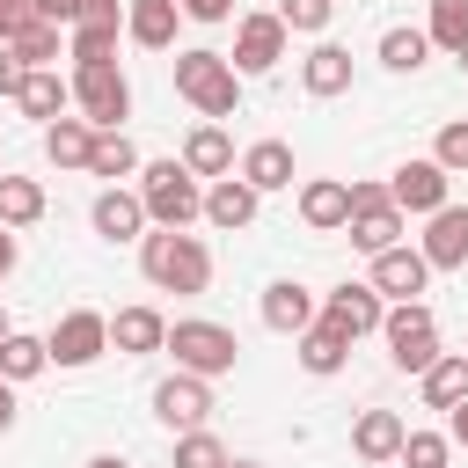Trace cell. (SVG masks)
<instances>
[{"label":"cell","instance_id":"31","mask_svg":"<svg viewBox=\"0 0 468 468\" xmlns=\"http://www.w3.org/2000/svg\"><path fill=\"white\" fill-rule=\"evenodd\" d=\"M7 44H15V58H22V66H58V58H66V29H58V22H44V15H37V22H22Z\"/></svg>","mask_w":468,"mask_h":468},{"label":"cell","instance_id":"38","mask_svg":"<svg viewBox=\"0 0 468 468\" xmlns=\"http://www.w3.org/2000/svg\"><path fill=\"white\" fill-rule=\"evenodd\" d=\"M176 468H227V446L197 424V431H176Z\"/></svg>","mask_w":468,"mask_h":468},{"label":"cell","instance_id":"25","mask_svg":"<svg viewBox=\"0 0 468 468\" xmlns=\"http://www.w3.org/2000/svg\"><path fill=\"white\" fill-rule=\"evenodd\" d=\"M183 168H190L197 183H205V176H234V139H227V132L205 117V124L183 139Z\"/></svg>","mask_w":468,"mask_h":468},{"label":"cell","instance_id":"15","mask_svg":"<svg viewBox=\"0 0 468 468\" xmlns=\"http://www.w3.org/2000/svg\"><path fill=\"white\" fill-rule=\"evenodd\" d=\"M314 314H322V292H307L300 278H271L263 285V329L300 336V329H314Z\"/></svg>","mask_w":468,"mask_h":468},{"label":"cell","instance_id":"2","mask_svg":"<svg viewBox=\"0 0 468 468\" xmlns=\"http://www.w3.org/2000/svg\"><path fill=\"white\" fill-rule=\"evenodd\" d=\"M176 95L197 110V117H234L241 110V73L227 66V51H176Z\"/></svg>","mask_w":468,"mask_h":468},{"label":"cell","instance_id":"20","mask_svg":"<svg viewBox=\"0 0 468 468\" xmlns=\"http://www.w3.org/2000/svg\"><path fill=\"white\" fill-rule=\"evenodd\" d=\"M161 344H168V322H161L154 307H117V314H110V351L146 358V351H161Z\"/></svg>","mask_w":468,"mask_h":468},{"label":"cell","instance_id":"50","mask_svg":"<svg viewBox=\"0 0 468 468\" xmlns=\"http://www.w3.org/2000/svg\"><path fill=\"white\" fill-rule=\"evenodd\" d=\"M453 58H461V73H468V44H461V51H453Z\"/></svg>","mask_w":468,"mask_h":468},{"label":"cell","instance_id":"41","mask_svg":"<svg viewBox=\"0 0 468 468\" xmlns=\"http://www.w3.org/2000/svg\"><path fill=\"white\" fill-rule=\"evenodd\" d=\"M183 7V22H227L234 15V0H176Z\"/></svg>","mask_w":468,"mask_h":468},{"label":"cell","instance_id":"45","mask_svg":"<svg viewBox=\"0 0 468 468\" xmlns=\"http://www.w3.org/2000/svg\"><path fill=\"white\" fill-rule=\"evenodd\" d=\"M446 439H453V446H468V395L446 410Z\"/></svg>","mask_w":468,"mask_h":468},{"label":"cell","instance_id":"34","mask_svg":"<svg viewBox=\"0 0 468 468\" xmlns=\"http://www.w3.org/2000/svg\"><path fill=\"white\" fill-rule=\"evenodd\" d=\"M431 58V37L424 29H380V66L388 73H417Z\"/></svg>","mask_w":468,"mask_h":468},{"label":"cell","instance_id":"13","mask_svg":"<svg viewBox=\"0 0 468 468\" xmlns=\"http://www.w3.org/2000/svg\"><path fill=\"white\" fill-rule=\"evenodd\" d=\"M424 263L431 271H468V205H439V212H424Z\"/></svg>","mask_w":468,"mask_h":468},{"label":"cell","instance_id":"30","mask_svg":"<svg viewBox=\"0 0 468 468\" xmlns=\"http://www.w3.org/2000/svg\"><path fill=\"white\" fill-rule=\"evenodd\" d=\"M44 219V183L0 168V227H37Z\"/></svg>","mask_w":468,"mask_h":468},{"label":"cell","instance_id":"32","mask_svg":"<svg viewBox=\"0 0 468 468\" xmlns=\"http://www.w3.org/2000/svg\"><path fill=\"white\" fill-rule=\"evenodd\" d=\"M117 37H124V22H73V29H66V58H73V66L117 58Z\"/></svg>","mask_w":468,"mask_h":468},{"label":"cell","instance_id":"5","mask_svg":"<svg viewBox=\"0 0 468 468\" xmlns=\"http://www.w3.org/2000/svg\"><path fill=\"white\" fill-rule=\"evenodd\" d=\"M66 88H73V110H80L95 132H124V117H132V80L117 73V58L73 66V73H66Z\"/></svg>","mask_w":468,"mask_h":468},{"label":"cell","instance_id":"7","mask_svg":"<svg viewBox=\"0 0 468 468\" xmlns=\"http://www.w3.org/2000/svg\"><path fill=\"white\" fill-rule=\"evenodd\" d=\"M344 234H351V249H366V256H380V249L402 241V212H395L388 183H351V219H344Z\"/></svg>","mask_w":468,"mask_h":468},{"label":"cell","instance_id":"35","mask_svg":"<svg viewBox=\"0 0 468 468\" xmlns=\"http://www.w3.org/2000/svg\"><path fill=\"white\" fill-rule=\"evenodd\" d=\"M271 15H278L292 37H322V29H329V15H336V0H278Z\"/></svg>","mask_w":468,"mask_h":468},{"label":"cell","instance_id":"48","mask_svg":"<svg viewBox=\"0 0 468 468\" xmlns=\"http://www.w3.org/2000/svg\"><path fill=\"white\" fill-rule=\"evenodd\" d=\"M88 468H132V461H117V453H95V461H88Z\"/></svg>","mask_w":468,"mask_h":468},{"label":"cell","instance_id":"19","mask_svg":"<svg viewBox=\"0 0 468 468\" xmlns=\"http://www.w3.org/2000/svg\"><path fill=\"white\" fill-rule=\"evenodd\" d=\"M256 212H263V197H256L241 176H212V190H205V219H212L219 234H241V227H256Z\"/></svg>","mask_w":468,"mask_h":468},{"label":"cell","instance_id":"8","mask_svg":"<svg viewBox=\"0 0 468 468\" xmlns=\"http://www.w3.org/2000/svg\"><path fill=\"white\" fill-rule=\"evenodd\" d=\"M44 351H51V366H95L102 351H110V314H95V307H66L58 322H51V336H44Z\"/></svg>","mask_w":468,"mask_h":468},{"label":"cell","instance_id":"11","mask_svg":"<svg viewBox=\"0 0 468 468\" xmlns=\"http://www.w3.org/2000/svg\"><path fill=\"white\" fill-rule=\"evenodd\" d=\"M285 37H292V29H285L278 15H241V22H234V58H227V66H234V73H271V66L285 58Z\"/></svg>","mask_w":468,"mask_h":468},{"label":"cell","instance_id":"46","mask_svg":"<svg viewBox=\"0 0 468 468\" xmlns=\"http://www.w3.org/2000/svg\"><path fill=\"white\" fill-rule=\"evenodd\" d=\"M15 256H22V249H15V227H0V278L15 271Z\"/></svg>","mask_w":468,"mask_h":468},{"label":"cell","instance_id":"47","mask_svg":"<svg viewBox=\"0 0 468 468\" xmlns=\"http://www.w3.org/2000/svg\"><path fill=\"white\" fill-rule=\"evenodd\" d=\"M15 424V380H0V431Z\"/></svg>","mask_w":468,"mask_h":468},{"label":"cell","instance_id":"16","mask_svg":"<svg viewBox=\"0 0 468 468\" xmlns=\"http://www.w3.org/2000/svg\"><path fill=\"white\" fill-rule=\"evenodd\" d=\"M88 219H95L102 241H139V234H146V205H139V190H124V183H102L95 205H88Z\"/></svg>","mask_w":468,"mask_h":468},{"label":"cell","instance_id":"14","mask_svg":"<svg viewBox=\"0 0 468 468\" xmlns=\"http://www.w3.org/2000/svg\"><path fill=\"white\" fill-rule=\"evenodd\" d=\"M446 183H453V176L424 154V161H402V168L388 176V197H395V212H439V205H446Z\"/></svg>","mask_w":468,"mask_h":468},{"label":"cell","instance_id":"9","mask_svg":"<svg viewBox=\"0 0 468 468\" xmlns=\"http://www.w3.org/2000/svg\"><path fill=\"white\" fill-rule=\"evenodd\" d=\"M380 314H388V300H380L366 278H344L336 292H322V314H314V322H322V329H336L344 344H358V336H373V329H380Z\"/></svg>","mask_w":468,"mask_h":468},{"label":"cell","instance_id":"27","mask_svg":"<svg viewBox=\"0 0 468 468\" xmlns=\"http://www.w3.org/2000/svg\"><path fill=\"white\" fill-rule=\"evenodd\" d=\"M417 380H424V410H453L468 395V351H439Z\"/></svg>","mask_w":468,"mask_h":468},{"label":"cell","instance_id":"17","mask_svg":"<svg viewBox=\"0 0 468 468\" xmlns=\"http://www.w3.org/2000/svg\"><path fill=\"white\" fill-rule=\"evenodd\" d=\"M234 176H241L256 197H271V190H292L300 168H292V146H285V139H256V146L234 161Z\"/></svg>","mask_w":468,"mask_h":468},{"label":"cell","instance_id":"23","mask_svg":"<svg viewBox=\"0 0 468 468\" xmlns=\"http://www.w3.org/2000/svg\"><path fill=\"white\" fill-rule=\"evenodd\" d=\"M300 88L322 95V102L344 95V88H351V51H344V44H314V51L300 58Z\"/></svg>","mask_w":468,"mask_h":468},{"label":"cell","instance_id":"51","mask_svg":"<svg viewBox=\"0 0 468 468\" xmlns=\"http://www.w3.org/2000/svg\"><path fill=\"white\" fill-rule=\"evenodd\" d=\"M7 329H15V322H7V307H0V336H7Z\"/></svg>","mask_w":468,"mask_h":468},{"label":"cell","instance_id":"22","mask_svg":"<svg viewBox=\"0 0 468 468\" xmlns=\"http://www.w3.org/2000/svg\"><path fill=\"white\" fill-rule=\"evenodd\" d=\"M176 22H183L176 0H124V37L146 44V51H168L176 44Z\"/></svg>","mask_w":468,"mask_h":468},{"label":"cell","instance_id":"24","mask_svg":"<svg viewBox=\"0 0 468 468\" xmlns=\"http://www.w3.org/2000/svg\"><path fill=\"white\" fill-rule=\"evenodd\" d=\"M88 154H95V124L88 117H51L44 124V161L51 168H88Z\"/></svg>","mask_w":468,"mask_h":468},{"label":"cell","instance_id":"18","mask_svg":"<svg viewBox=\"0 0 468 468\" xmlns=\"http://www.w3.org/2000/svg\"><path fill=\"white\" fill-rule=\"evenodd\" d=\"M344 219H351V183H336V176L300 183V227L307 234H344Z\"/></svg>","mask_w":468,"mask_h":468},{"label":"cell","instance_id":"28","mask_svg":"<svg viewBox=\"0 0 468 468\" xmlns=\"http://www.w3.org/2000/svg\"><path fill=\"white\" fill-rule=\"evenodd\" d=\"M292 344H300V351H292V358H300V373H314V380L344 373V358H351V344H344L336 329H322V322H314V329H300Z\"/></svg>","mask_w":468,"mask_h":468},{"label":"cell","instance_id":"42","mask_svg":"<svg viewBox=\"0 0 468 468\" xmlns=\"http://www.w3.org/2000/svg\"><path fill=\"white\" fill-rule=\"evenodd\" d=\"M22 22H37V0H0V44H7Z\"/></svg>","mask_w":468,"mask_h":468},{"label":"cell","instance_id":"6","mask_svg":"<svg viewBox=\"0 0 468 468\" xmlns=\"http://www.w3.org/2000/svg\"><path fill=\"white\" fill-rule=\"evenodd\" d=\"M380 336H388L395 373H424V366L439 358V314H431L424 300H395V307L380 314Z\"/></svg>","mask_w":468,"mask_h":468},{"label":"cell","instance_id":"1","mask_svg":"<svg viewBox=\"0 0 468 468\" xmlns=\"http://www.w3.org/2000/svg\"><path fill=\"white\" fill-rule=\"evenodd\" d=\"M139 271L161 292H205L212 285V249L183 227H154V234H139Z\"/></svg>","mask_w":468,"mask_h":468},{"label":"cell","instance_id":"26","mask_svg":"<svg viewBox=\"0 0 468 468\" xmlns=\"http://www.w3.org/2000/svg\"><path fill=\"white\" fill-rule=\"evenodd\" d=\"M22 117H37V124H51V117H66V102H73V88L58 80V66H29V80H22Z\"/></svg>","mask_w":468,"mask_h":468},{"label":"cell","instance_id":"36","mask_svg":"<svg viewBox=\"0 0 468 468\" xmlns=\"http://www.w3.org/2000/svg\"><path fill=\"white\" fill-rule=\"evenodd\" d=\"M424 37H431V44H446V51H461V44H468V0H431Z\"/></svg>","mask_w":468,"mask_h":468},{"label":"cell","instance_id":"40","mask_svg":"<svg viewBox=\"0 0 468 468\" xmlns=\"http://www.w3.org/2000/svg\"><path fill=\"white\" fill-rule=\"evenodd\" d=\"M22 80H29V66L15 58V44H0V95L15 102V95H22Z\"/></svg>","mask_w":468,"mask_h":468},{"label":"cell","instance_id":"39","mask_svg":"<svg viewBox=\"0 0 468 468\" xmlns=\"http://www.w3.org/2000/svg\"><path fill=\"white\" fill-rule=\"evenodd\" d=\"M431 161H439L446 176H468V117L439 124V146H431Z\"/></svg>","mask_w":468,"mask_h":468},{"label":"cell","instance_id":"12","mask_svg":"<svg viewBox=\"0 0 468 468\" xmlns=\"http://www.w3.org/2000/svg\"><path fill=\"white\" fill-rule=\"evenodd\" d=\"M380 300H424V285H431V263H424V249H410V241H395V249H380L373 256V278H366Z\"/></svg>","mask_w":468,"mask_h":468},{"label":"cell","instance_id":"4","mask_svg":"<svg viewBox=\"0 0 468 468\" xmlns=\"http://www.w3.org/2000/svg\"><path fill=\"white\" fill-rule=\"evenodd\" d=\"M161 351H176V366H183V373H197V380H219V373H234V366H241L234 329H227V322H205V314L168 322V344H161Z\"/></svg>","mask_w":468,"mask_h":468},{"label":"cell","instance_id":"43","mask_svg":"<svg viewBox=\"0 0 468 468\" xmlns=\"http://www.w3.org/2000/svg\"><path fill=\"white\" fill-rule=\"evenodd\" d=\"M37 15L58 22V29H73V22H80V0H37Z\"/></svg>","mask_w":468,"mask_h":468},{"label":"cell","instance_id":"3","mask_svg":"<svg viewBox=\"0 0 468 468\" xmlns=\"http://www.w3.org/2000/svg\"><path fill=\"white\" fill-rule=\"evenodd\" d=\"M139 205H146V227H190L205 219V183L183 161H139Z\"/></svg>","mask_w":468,"mask_h":468},{"label":"cell","instance_id":"29","mask_svg":"<svg viewBox=\"0 0 468 468\" xmlns=\"http://www.w3.org/2000/svg\"><path fill=\"white\" fill-rule=\"evenodd\" d=\"M44 366H51L44 336H29V329H7V336H0V380H15V388H22V380H37Z\"/></svg>","mask_w":468,"mask_h":468},{"label":"cell","instance_id":"37","mask_svg":"<svg viewBox=\"0 0 468 468\" xmlns=\"http://www.w3.org/2000/svg\"><path fill=\"white\" fill-rule=\"evenodd\" d=\"M446 453H453V439L446 431H402V468H446Z\"/></svg>","mask_w":468,"mask_h":468},{"label":"cell","instance_id":"21","mask_svg":"<svg viewBox=\"0 0 468 468\" xmlns=\"http://www.w3.org/2000/svg\"><path fill=\"white\" fill-rule=\"evenodd\" d=\"M402 431H410V424H402L395 410H358V424H351V453L380 468V461L402 453Z\"/></svg>","mask_w":468,"mask_h":468},{"label":"cell","instance_id":"33","mask_svg":"<svg viewBox=\"0 0 468 468\" xmlns=\"http://www.w3.org/2000/svg\"><path fill=\"white\" fill-rule=\"evenodd\" d=\"M88 176H102V183H124V176H139V146H132L124 132H95Z\"/></svg>","mask_w":468,"mask_h":468},{"label":"cell","instance_id":"49","mask_svg":"<svg viewBox=\"0 0 468 468\" xmlns=\"http://www.w3.org/2000/svg\"><path fill=\"white\" fill-rule=\"evenodd\" d=\"M227 468H263V461H234V453H227Z\"/></svg>","mask_w":468,"mask_h":468},{"label":"cell","instance_id":"44","mask_svg":"<svg viewBox=\"0 0 468 468\" xmlns=\"http://www.w3.org/2000/svg\"><path fill=\"white\" fill-rule=\"evenodd\" d=\"M80 22H124V0H80Z\"/></svg>","mask_w":468,"mask_h":468},{"label":"cell","instance_id":"10","mask_svg":"<svg viewBox=\"0 0 468 468\" xmlns=\"http://www.w3.org/2000/svg\"><path fill=\"white\" fill-rule=\"evenodd\" d=\"M154 417L168 424V431H197L205 417H212V380H197V373H168L161 388H154Z\"/></svg>","mask_w":468,"mask_h":468}]
</instances>
